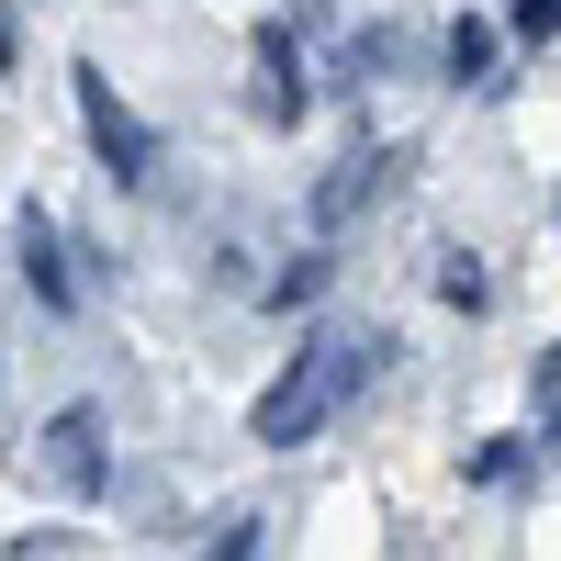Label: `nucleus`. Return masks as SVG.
I'll return each instance as SVG.
<instances>
[{
    "instance_id": "nucleus-5",
    "label": "nucleus",
    "mask_w": 561,
    "mask_h": 561,
    "mask_svg": "<svg viewBox=\"0 0 561 561\" xmlns=\"http://www.w3.org/2000/svg\"><path fill=\"white\" fill-rule=\"evenodd\" d=\"M12 248H23L34 304H45V314H79V259H68V237H57V214L23 203V214H12Z\"/></svg>"
},
{
    "instance_id": "nucleus-7",
    "label": "nucleus",
    "mask_w": 561,
    "mask_h": 561,
    "mask_svg": "<svg viewBox=\"0 0 561 561\" xmlns=\"http://www.w3.org/2000/svg\"><path fill=\"white\" fill-rule=\"evenodd\" d=\"M494 68H505V23L460 12L449 23V90H494Z\"/></svg>"
},
{
    "instance_id": "nucleus-1",
    "label": "nucleus",
    "mask_w": 561,
    "mask_h": 561,
    "mask_svg": "<svg viewBox=\"0 0 561 561\" xmlns=\"http://www.w3.org/2000/svg\"><path fill=\"white\" fill-rule=\"evenodd\" d=\"M382 359H393V337H370L359 314H314L304 348H293V370H280V382L248 404V438H259V449H304V438H325V427L359 404V382H370Z\"/></svg>"
},
{
    "instance_id": "nucleus-2",
    "label": "nucleus",
    "mask_w": 561,
    "mask_h": 561,
    "mask_svg": "<svg viewBox=\"0 0 561 561\" xmlns=\"http://www.w3.org/2000/svg\"><path fill=\"white\" fill-rule=\"evenodd\" d=\"M68 90H79V135H90V158L113 169V192H158V135H147V113L113 90V68H102V57H79Z\"/></svg>"
},
{
    "instance_id": "nucleus-3",
    "label": "nucleus",
    "mask_w": 561,
    "mask_h": 561,
    "mask_svg": "<svg viewBox=\"0 0 561 561\" xmlns=\"http://www.w3.org/2000/svg\"><path fill=\"white\" fill-rule=\"evenodd\" d=\"M45 472H57V494H79V505H102V494H113L102 404H57V415H45Z\"/></svg>"
},
{
    "instance_id": "nucleus-14",
    "label": "nucleus",
    "mask_w": 561,
    "mask_h": 561,
    "mask_svg": "<svg viewBox=\"0 0 561 561\" xmlns=\"http://www.w3.org/2000/svg\"><path fill=\"white\" fill-rule=\"evenodd\" d=\"M23 68V34H12V0H0V79Z\"/></svg>"
},
{
    "instance_id": "nucleus-15",
    "label": "nucleus",
    "mask_w": 561,
    "mask_h": 561,
    "mask_svg": "<svg viewBox=\"0 0 561 561\" xmlns=\"http://www.w3.org/2000/svg\"><path fill=\"white\" fill-rule=\"evenodd\" d=\"M550 438H561V393H550Z\"/></svg>"
},
{
    "instance_id": "nucleus-9",
    "label": "nucleus",
    "mask_w": 561,
    "mask_h": 561,
    "mask_svg": "<svg viewBox=\"0 0 561 561\" xmlns=\"http://www.w3.org/2000/svg\"><path fill=\"white\" fill-rule=\"evenodd\" d=\"M325 270H337V259H325V248H304V259L280 270L270 293H259V304H270V314H293V304H325Z\"/></svg>"
},
{
    "instance_id": "nucleus-8",
    "label": "nucleus",
    "mask_w": 561,
    "mask_h": 561,
    "mask_svg": "<svg viewBox=\"0 0 561 561\" xmlns=\"http://www.w3.org/2000/svg\"><path fill=\"white\" fill-rule=\"evenodd\" d=\"M460 472H472L483 494H517V483H528V438H483L472 460H460Z\"/></svg>"
},
{
    "instance_id": "nucleus-12",
    "label": "nucleus",
    "mask_w": 561,
    "mask_h": 561,
    "mask_svg": "<svg viewBox=\"0 0 561 561\" xmlns=\"http://www.w3.org/2000/svg\"><path fill=\"white\" fill-rule=\"evenodd\" d=\"M203 550H214V561H248V550H270V528H259V517H225Z\"/></svg>"
},
{
    "instance_id": "nucleus-6",
    "label": "nucleus",
    "mask_w": 561,
    "mask_h": 561,
    "mask_svg": "<svg viewBox=\"0 0 561 561\" xmlns=\"http://www.w3.org/2000/svg\"><path fill=\"white\" fill-rule=\"evenodd\" d=\"M382 180H393V147H348L337 169H325V192H314V225H348L370 192H382Z\"/></svg>"
},
{
    "instance_id": "nucleus-13",
    "label": "nucleus",
    "mask_w": 561,
    "mask_h": 561,
    "mask_svg": "<svg viewBox=\"0 0 561 561\" xmlns=\"http://www.w3.org/2000/svg\"><path fill=\"white\" fill-rule=\"evenodd\" d=\"M528 382H539V404H550V393H561V337H550V348H539V370H528Z\"/></svg>"
},
{
    "instance_id": "nucleus-11",
    "label": "nucleus",
    "mask_w": 561,
    "mask_h": 561,
    "mask_svg": "<svg viewBox=\"0 0 561 561\" xmlns=\"http://www.w3.org/2000/svg\"><path fill=\"white\" fill-rule=\"evenodd\" d=\"M505 34H517V45H550V34H561V0H505Z\"/></svg>"
},
{
    "instance_id": "nucleus-10",
    "label": "nucleus",
    "mask_w": 561,
    "mask_h": 561,
    "mask_svg": "<svg viewBox=\"0 0 561 561\" xmlns=\"http://www.w3.org/2000/svg\"><path fill=\"white\" fill-rule=\"evenodd\" d=\"M438 293H449L460 314H494V270H483L472 248H460V259H438Z\"/></svg>"
},
{
    "instance_id": "nucleus-4",
    "label": "nucleus",
    "mask_w": 561,
    "mask_h": 561,
    "mask_svg": "<svg viewBox=\"0 0 561 561\" xmlns=\"http://www.w3.org/2000/svg\"><path fill=\"white\" fill-rule=\"evenodd\" d=\"M248 68H259V124H304L314 113V68H304V45H293V23H259L248 34Z\"/></svg>"
}]
</instances>
